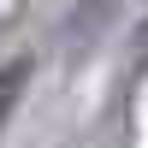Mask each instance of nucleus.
Returning <instances> with one entry per match:
<instances>
[{
  "label": "nucleus",
  "instance_id": "1",
  "mask_svg": "<svg viewBox=\"0 0 148 148\" xmlns=\"http://www.w3.org/2000/svg\"><path fill=\"white\" fill-rule=\"evenodd\" d=\"M18 89H24V65H12L6 77H0V125H6V113H12V101H18Z\"/></svg>",
  "mask_w": 148,
  "mask_h": 148
}]
</instances>
